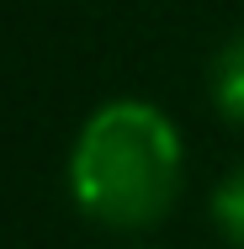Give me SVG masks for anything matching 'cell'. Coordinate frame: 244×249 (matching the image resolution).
<instances>
[{
    "instance_id": "7a4b0ae2",
    "label": "cell",
    "mask_w": 244,
    "mask_h": 249,
    "mask_svg": "<svg viewBox=\"0 0 244 249\" xmlns=\"http://www.w3.org/2000/svg\"><path fill=\"white\" fill-rule=\"evenodd\" d=\"M212 96H218V106H223L228 117L244 122V32L218 53V64H212Z\"/></svg>"
},
{
    "instance_id": "6da1fadb",
    "label": "cell",
    "mask_w": 244,
    "mask_h": 249,
    "mask_svg": "<svg viewBox=\"0 0 244 249\" xmlns=\"http://www.w3.org/2000/svg\"><path fill=\"white\" fill-rule=\"evenodd\" d=\"M75 201L106 228H149L181 191V138L144 101H112L80 127L69 159Z\"/></svg>"
},
{
    "instance_id": "3957f363",
    "label": "cell",
    "mask_w": 244,
    "mask_h": 249,
    "mask_svg": "<svg viewBox=\"0 0 244 249\" xmlns=\"http://www.w3.org/2000/svg\"><path fill=\"white\" fill-rule=\"evenodd\" d=\"M212 217H218V228L244 249V170H234V175L218 186V196H212Z\"/></svg>"
}]
</instances>
